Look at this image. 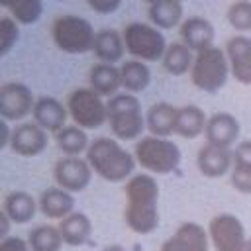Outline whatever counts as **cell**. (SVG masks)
Instances as JSON below:
<instances>
[{"label":"cell","instance_id":"cell-13","mask_svg":"<svg viewBox=\"0 0 251 251\" xmlns=\"http://www.w3.org/2000/svg\"><path fill=\"white\" fill-rule=\"evenodd\" d=\"M226 57L229 63L231 76L243 84L251 86V37L245 33H235L226 41Z\"/></svg>","mask_w":251,"mask_h":251},{"label":"cell","instance_id":"cell-19","mask_svg":"<svg viewBox=\"0 0 251 251\" xmlns=\"http://www.w3.org/2000/svg\"><path fill=\"white\" fill-rule=\"evenodd\" d=\"M39 212L49 220H63L75 212V194L67 192L61 186H51L41 192L37 200Z\"/></svg>","mask_w":251,"mask_h":251},{"label":"cell","instance_id":"cell-23","mask_svg":"<svg viewBox=\"0 0 251 251\" xmlns=\"http://www.w3.org/2000/svg\"><path fill=\"white\" fill-rule=\"evenodd\" d=\"M92 53L96 55V59L100 63H110V65L120 63L124 59V53H126L124 35L120 31H116V29H100V31H96Z\"/></svg>","mask_w":251,"mask_h":251},{"label":"cell","instance_id":"cell-24","mask_svg":"<svg viewBox=\"0 0 251 251\" xmlns=\"http://www.w3.org/2000/svg\"><path fill=\"white\" fill-rule=\"evenodd\" d=\"M88 86L100 96L112 98L122 88V73L118 65L96 63L88 73Z\"/></svg>","mask_w":251,"mask_h":251},{"label":"cell","instance_id":"cell-16","mask_svg":"<svg viewBox=\"0 0 251 251\" xmlns=\"http://www.w3.org/2000/svg\"><path fill=\"white\" fill-rule=\"evenodd\" d=\"M239 133H241L239 120L231 112H216V114L208 116V124H206V131H204L206 143L233 147L235 141L239 139Z\"/></svg>","mask_w":251,"mask_h":251},{"label":"cell","instance_id":"cell-6","mask_svg":"<svg viewBox=\"0 0 251 251\" xmlns=\"http://www.w3.org/2000/svg\"><path fill=\"white\" fill-rule=\"evenodd\" d=\"M51 37L59 51L69 55H82L92 51L96 31L88 20L75 14H65L53 22Z\"/></svg>","mask_w":251,"mask_h":251},{"label":"cell","instance_id":"cell-36","mask_svg":"<svg viewBox=\"0 0 251 251\" xmlns=\"http://www.w3.org/2000/svg\"><path fill=\"white\" fill-rule=\"evenodd\" d=\"M0 251H31L27 239H22L18 235H8L0 241Z\"/></svg>","mask_w":251,"mask_h":251},{"label":"cell","instance_id":"cell-32","mask_svg":"<svg viewBox=\"0 0 251 251\" xmlns=\"http://www.w3.org/2000/svg\"><path fill=\"white\" fill-rule=\"evenodd\" d=\"M27 243H29L31 251H61L63 237H61L59 227L43 224V226H37L29 231Z\"/></svg>","mask_w":251,"mask_h":251},{"label":"cell","instance_id":"cell-8","mask_svg":"<svg viewBox=\"0 0 251 251\" xmlns=\"http://www.w3.org/2000/svg\"><path fill=\"white\" fill-rule=\"evenodd\" d=\"M67 110L75 126L82 129H98L108 122V104L104 96L88 88H76L67 98Z\"/></svg>","mask_w":251,"mask_h":251},{"label":"cell","instance_id":"cell-11","mask_svg":"<svg viewBox=\"0 0 251 251\" xmlns=\"http://www.w3.org/2000/svg\"><path fill=\"white\" fill-rule=\"evenodd\" d=\"M35 96L24 82H6L0 86V118L8 122L24 120L31 114Z\"/></svg>","mask_w":251,"mask_h":251},{"label":"cell","instance_id":"cell-14","mask_svg":"<svg viewBox=\"0 0 251 251\" xmlns=\"http://www.w3.org/2000/svg\"><path fill=\"white\" fill-rule=\"evenodd\" d=\"M49 131H45L35 122H24L12 129L10 147L20 157H37L47 149Z\"/></svg>","mask_w":251,"mask_h":251},{"label":"cell","instance_id":"cell-20","mask_svg":"<svg viewBox=\"0 0 251 251\" xmlns=\"http://www.w3.org/2000/svg\"><path fill=\"white\" fill-rule=\"evenodd\" d=\"M208 124V116L196 104H184L176 108V122H175V135L182 139H196L204 135Z\"/></svg>","mask_w":251,"mask_h":251},{"label":"cell","instance_id":"cell-41","mask_svg":"<svg viewBox=\"0 0 251 251\" xmlns=\"http://www.w3.org/2000/svg\"><path fill=\"white\" fill-rule=\"evenodd\" d=\"M141 2H145V4H149V6H151V4H153V2H157V0H141Z\"/></svg>","mask_w":251,"mask_h":251},{"label":"cell","instance_id":"cell-18","mask_svg":"<svg viewBox=\"0 0 251 251\" xmlns=\"http://www.w3.org/2000/svg\"><path fill=\"white\" fill-rule=\"evenodd\" d=\"M178 33H180V41L188 45L194 53L214 45V37H216L214 24L202 16H190L182 20V24L178 25Z\"/></svg>","mask_w":251,"mask_h":251},{"label":"cell","instance_id":"cell-28","mask_svg":"<svg viewBox=\"0 0 251 251\" xmlns=\"http://www.w3.org/2000/svg\"><path fill=\"white\" fill-rule=\"evenodd\" d=\"M192 63H194V51L188 45H184L182 41L169 43L165 49V55L161 59L163 69L173 76H182V75L190 73Z\"/></svg>","mask_w":251,"mask_h":251},{"label":"cell","instance_id":"cell-34","mask_svg":"<svg viewBox=\"0 0 251 251\" xmlns=\"http://www.w3.org/2000/svg\"><path fill=\"white\" fill-rule=\"evenodd\" d=\"M20 39V24L12 16L0 18V57H6Z\"/></svg>","mask_w":251,"mask_h":251},{"label":"cell","instance_id":"cell-4","mask_svg":"<svg viewBox=\"0 0 251 251\" xmlns=\"http://www.w3.org/2000/svg\"><path fill=\"white\" fill-rule=\"evenodd\" d=\"M133 157L137 165L149 175H171L180 167V147L169 137L143 135L135 141Z\"/></svg>","mask_w":251,"mask_h":251},{"label":"cell","instance_id":"cell-1","mask_svg":"<svg viewBox=\"0 0 251 251\" xmlns=\"http://www.w3.org/2000/svg\"><path fill=\"white\" fill-rule=\"evenodd\" d=\"M124 194H126V208H124L126 226L137 235L153 233L161 222V214H159L161 190L157 178L149 173H137L126 182Z\"/></svg>","mask_w":251,"mask_h":251},{"label":"cell","instance_id":"cell-39","mask_svg":"<svg viewBox=\"0 0 251 251\" xmlns=\"http://www.w3.org/2000/svg\"><path fill=\"white\" fill-rule=\"evenodd\" d=\"M102 251H127L124 245H120V243H112V245H106Z\"/></svg>","mask_w":251,"mask_h":251},{"label":"cell","instance_id":"cell-12","mask_svg":"<svg viewBox=\"0 0 251 251\" xmlns=\"http://www.w3.org/2000/svg\"><path fill=\"white\" fill-rule=\"evenodd\" d=\"M210 237L208 229L196 222H182L173 235H169L159 251H210Z\"/></svg>","mask_w":251,"mask_h":251},{"label":"cell","instance_id":"cell-38","mask_svg":"<svg viewBox=\"0 0 251 251\" xmlns=\"http://www.w3.org/2000/svg\"><path fill=\"white\" fill-rule=\"evenodd\" d=\"M10 227H12V220L8 218L4 208H0V241L10 235Z\"/></svg>","mask_w":251,"mask_h":251},{"label":"cell","instance_id":"cell-22","mask_svg":"<svg viewBox=\"0 0 251 251\" xmlns=\"http://www.w3.org/2000/svg\"><path fill=\"white\" fill-rule=\"evenodd\" d=\"M59 231L65 245L82 247L92 237V222L84 212H73L59 222Z\"/></svg>","mask_w":251,"mask_h":251},{"label":"cell","instance_id":"cell-3","mask_svg":"<svg viewBox=\"0 0 251 251\" xmlns=\"http://www.w3.org/2000/svg\"><path fill=\"white\" fill-rule=\"evenodd\" d=\"M108 126L116 139L137 141L147 129L141 102L131 92H118L108 98Z\"/></svg>","mask_w":251,"mask_h":251},{"label":"cell","instance_id":"cell-2","mask_svg":"<svg viewBox=\"0 0 251 251\" xmlns=\"http://www.w3.org/2000/svg\"><path fill=\"white\" fill-rule=\"evenodd\" d=\"M94 175L108 182H124L133 176L135 171V157L122 147L116 137H98L90 141L84 157Z\"/></svg>","mask_w":251,"mask_h":251},{"label":"cell","instance_id":"cell-31","mask_svg":"<svg viewBox=\"0 0 251 251\" xmlns=\"http://www.w3.org/2000/svg\"><path fill=\"white\" fill-rule=\"evenodd\" d=\"M0 6L20 24H35L43 14V0H0Z\"/></svg>","mask_w":251,"mask_h":251},{"label":"cell","instance_id":"cell-10","mask_svg":"<svg viewBox=\"0 0 251 251\" xmlns=\"http://www.w3.org/2000/svg\"><path fill=\"white\" fill-rule=\"evenodd\" d=\"M92 175L94 173H92L88 161L82 157H67L65 155L53 167V178H55L57 186L65 188L71 194L86 190L92 180Z\"/></svg>","mask_w":251,"mask_h":251},{"label":"cell","instance_id":"cell-21","mask_svg":"<svg viewBox=\"0 0 251 251\" xmlns=\"http://www.w3.org/2000/svg\"><path fill=\"white\" fill-rule=\"evenodd\" d=\"M229 180L239 194H251V139L239 141L235 145Z\"/></svg>","mask_w":251,"mask_h":251},{"label":"cell","instance_id":"cell-7","mask_svg":"<svg viewBox=\"0 0 251 251\" xmlns=\"http://www.w3.org/2000/svg\"><path fill=\"white\" fill-rule=\"evenodd\" d=\"M124 43L126 51L143 63H155L161 61L167 49V39L159 27L145 22H129L124 31Z\"/></svg>","mask_w":251,"mask_h":251},{"label":"cell","instance_id":"cell-9","mask_svg":"<svg viewBox=\"0 0 251 251\" xmlns=\"http://www.w3.org/2000/svg\"><path fill=\"white\" fill-rule=\"evenodd\" d=\"M206 229H208L210 245L216 251H243L245 243L249 239L241 220L235 214H229V212L216 214L208 222Z\"/></svg>","mask_w":251,"mask_h":251},{"label":"cell","instance_id":"cell-30","mask_svg":"<svg viewBox=\"0 0 251 251\" xmlns=\"http://www.w3.org/2000/svg\"><path fill=\"white\" fill-rule=\"evenodd\" d=\"M55 141L59 151H63V155L67 157H80V153H86L90 145L86 129L78 126H65L55 133Z\"/></svg>","mask_w":251,"mask_h":251},{"label":"cell","instance_id":"cell-33","mask_svg":"<svg viewBox=\"0 0 251 251\" xmlns=\"http://www.w3.org/2000/svg\"><path fill=\"white\" fill-rule=\"evenodd\" d=\"M226 18L237 33L251 31V0H235L233 4H229Z\"/></svg>","mask_w":251,"mask_h":251},{"label":"cell","instance_id":"cell-42","mask_svg":"<svg viewBox=\"0 0 251 251\" xmlns=\"http://www.w3.org/2000/svg\"><path fill=\"white\" fill-rule=\"evenodd\" d=\"M180 2H182V0H180Z\"/></svg>","mask_w":251,"mask_h":251},{"label":"cell","instance_id":"cell-25","mask_svg":"<svg viewBox=\"0 0 251 251\" xmlns=\"http://www.w3.org/2000/svg\"><path fill=\"white\" fill-rule=\"evenodd\" d=\"M175 122H176V108L169 102H157L145 114L147 129L151 135L157 137H171L175 133Z\"/></svg>","mask_w":251,"mask_h":251},{"label":"cell","instance_id":"cell-5","mask_svg":"<svg viewBox=\"0 0 251 251\" xmlns=\"http://www.w3.org/2000/svg\"><path fill=\"white\" fill-rule=\"evenodd\" d=\"M188 75H190V82L206 94H214L222 90L231 75L226 51L216 45H210L194 53V63Z\"/></svg>","mask_w":251,"mask_h":251},{"label":"cell","instance_id":"cell-40","mask_svg":"<svg viewBox=\"0 0 251 251\" xmlns=\"http://www.w3.org/2000/svg\"><path fill=\"white\" fill-rule=\"evenodd\" d=\"M243 251H251V237L247 239V243H245V249Z\"/></svg>","mask_w":251,"mask_h":251},{"label":"cell","instance_id":"cell-26","mask_svg":"<svg viewBox=\"0 0 251 251\" xmlns=\"http://www.w3.org/2000/svg\"><path fill=\"white\" fill-rule=\"evenodd\" d=\"M4 212L8 214V218L12 220V224H27L33 220L35 212H37V200L25 192V190H14L8 192L4 198Z\"/></svg>","mask_w":251,"mask_h":251},{"label":"cell","instance_id":"cell-27","mask_svg":"<svg viewBox=\"0 0 251 251\" xmlns=\"http://www.w3.org/2000/svg\"><path fill=\"white\" fill-rule=\"evenodd\" d=\"M149 22L159 29H173L182 24L184 8L180 0H157L147 10Z\"/></svg>","mask_w":251,"mask_h":251},{"label":"cell","instance_id":"cell-37","mask_svg":"<svg viewBox=\"0 0 251 251\" xmlns=\"http://www.w3.org/2000/svg\"><path fill=\"white\" fill-rule=\"evenodd\" d=\"M10 139H12V127L8 126V120L0 118V151L10 145Z\"/></svg>","mask_w":251,"mask_h":251},{"label":"cell","instance_id":"cell-35","mask_svg":"<svg viewBox=\"0 0 251 251\" xmlns=\"http://www.w3.org/2000/svg\"><path fill=\"white\" fill-rule=\"evenodd\" d=\"M88 8L96 14H114L120 6H122V0H86Z\"/></svg>","mask_w":251,"mask_h":251},{"label":"cell","instance_id":"cell-17","mask_svg":"<svg viewBox=\"0 0 251 251\" xmlns=\"http://www.w3.org/2000/svg\"><path fill=\"white\" fill-rule=\"evenodd\" d=\"M31 116H33V122L41 126L45 131L57 133L67 126L69 110H67V104L57 100L55 96H39L35 98Z\"/></svg>","mask_w":251,"mask_h":251},{"label":"cell","instance_id":"cell-29","mask_svg":"<svg viewBox=\"0 0 251 251\" xmlns=\"http://www.w3.org/2000/svg\"><path fill=\"white\" fill-rule=\"evenodd\" d=\"M120 73H122V88L131 94L143 92L151 82V69L147 67V63L139 59H129L122 63Z\"/></svg>","mask_w":251,"mask_h":251},{"label":"cell","instance_id":"cell-15","mask_svg":"<svg viewBox=\"0 0 251 251\" xmlns=\"http://www.w3.org/2000/svg\"><path fill=\"white\" fill-rule=\"evenodd\" d=\"M233 165V149L214 143H204L196 153V167L208 178H222L229 175Z\"/></svg>","mask_w":251,"mask_h":251}]
</instances>
